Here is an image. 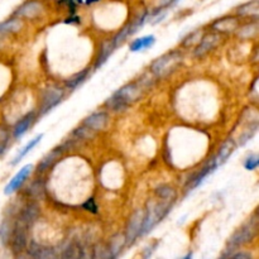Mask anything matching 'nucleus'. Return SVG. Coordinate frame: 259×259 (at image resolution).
<instances>
[{
    "mask_svg": "<svg viewBox=\"0 0 259 259\" xmlns=\"http://www.w3.org/2000/svg\"><path fill=\"white\" fill-rule=\"evenodd\" d=\"M144 86L142 82H131L119 89L113 96L105 101V106L113 111H123L142 95Z\"/></svg>",
    "mask_w": 259,
    "mask_h": 259,
    "instance_id": "1",
    "label": "nucleus"
},
{
    "mask_svg": "<svg viewBox=\"0 0 259 259\" xmlns=\"http://www.w3.org/2000/svg\"><path fill=\"white\" fill-rule=\"evenodd\" d=\"M181 61V52L180 51H171L169 53H166V55L161 56L156 61H153V63L151 65V72L156 77H164V76L174 72Z\"/></svg>",
    "mask_w": 259,
    "mask_h": 259,
    "instance_id": "2",
    "label": "nucleus"
},
{
    "mask_svg": "<svg viewBox=\"0 0 259 259\" xmlns=\"http://www.w3.org/2000/svg\"><path fill=\"white\" fill-rule=\"evenodd\" d=\"M65 98V90L61 88H47L40 96L39 108L37 110L38 116H43L50 113Z\"/></svg>",
    "mask_w": 259,
    "mask_h": 259,
    "instance_id": "3",
    "label": "nucleus"
},
{
    "mask_svg": "<svg viewBox=\"0 0 259 259\" xmlns=\"http://www.w3.org/2000/svg\"><path fill=\"white\" fill-rule=\"evenodd\" d=\"M257 217L254 215L249 222L245 223L240 229H238L234 233V235L230 239V245L232 247H238V245H242L250 242L255 237V233H257Z\"/></svg>",
    "mask_w": 259,
    "mask_h": 259,
    "instance_id": "4",
    "label": "nucleus"
},
{
    "mask_svg": "<svg viewBox=\"0 0 259 259\" xmlns=\"http://www.w3.org/2000/svg\"><path fill=\"white\" fill-rule=\"evenodd\" d=\"M40 215V207L37 204V201H29L25 202L24 205L20 209L19 214H18V220L20 224H23L24 227H30V225L34 224L38 220Z\"/></svg>",
    "mask_w": 259,
    "mask_h": 259,
    "instance_id": "5",
    "label": "nucleus"
},
{
    "mask_svg": "<svg viewBox=\"0 0 259 259\" xmlns=\"http://www.w3.org/2000/svg\"><path fill=\"white\" fill-rule=\"evenodd\" d=\"M217 169H218V167L214 162V157H212V158L210 159V161L207 162V163L205 164L201 169H199V171H197L196 174H195L194 176H192L191 179L187 181L186 187H185V191L186 192L194 191L196 187H199L200 185L205 181V179H206L207 176H210V175H211L212 172L217 171Z\"/></svg>",
    "mask_w": 259,
    "mask_h": 259,
    "instance_id": "6",
    "label": "nucleus"
},
{
    "mask_svg": "<svg viewBox=\"0 0 259 259\" xmlns=\"http://www.w3.org/2000/svg\"><path fill=\"white\" fill-rule=\"evenodd\" d=\"M32 171H33V164H25V166H23L22 168L17 172V175H14V177L10 180L9 184L5 186V190H4L5 195H12L14 194V192H17L18 190L25 184V181H27L28 177L30 176Z\"/></svg>",
    "mask_w": 259,
    "mask_h": 259,
    "instance_id": "7",
    "label": "nucleus"
},
{
    "mask_svg": "<svg viewBox=\"0 0 259 259\" xmlns=\"http://www.w3.org/2000/svg\"><path fill=\"white\" fill-rule=\"evenodd\" d=\"M43 5L40 2L37 0H29V2L24 3L20 5L17 10L14 12L13 17L19 18V19H33L42 14Z\"/></svg>",
    "mask_w": 259,
    "mask_h": 259,
    "instance_id": "8",
    "label": "nucleus"
},
{
    "mask_svg": "<svg viewBox=\"0 0 259 259\" xmlns=\"http://www.w3.org/2000/svg\"><path fill=\"white\" fill-rule=\"evenodd\" d=\"M220 40H222V37L217 32L210 33L207 35H202L200 42L195 46V57H202L206 53H209L210 51H212L217 46L220 45Z\"/></svg>",
    "mask_w": 259,
    "mask_h": 259,
    "instance_id": "9",
    "label": "nucleus"
},
{
    "mask_svg": "<svg viewBox=\"0 0 259 259\" xmlns=\"http://www.w3.org/2000/svg\"><path fill=\"white\" fill-rule=\"evenodd\" d=\"M27 227L17 222L13 227L12 237H10V247L14 250V253H20L27 247Z\"/></svg>",
    "mask_w": 259,
    "mask_h": 259,
    "instance_id": "10",
    "label": "nucleus"
},
{
    "mask_svg": "<svg viewBox=\"0 0 259 259\" xmlns=\"http://www.w3.org/2000/svg\"><path fill=\"white\" fill-rule=\"evenodd\" d=\"M37 118H38L37 111L32 110V111H28L27 114H24V115H23L20 119H18L12 129L13 138H15V139L22 138V137L27 133L28 129L33 125V123H34V120Z\"/></svg>",
    "mask_w": 259,
    "mask_h": 259,
    "instance_id": "11",
    "label": "nucleus"
},
{
    "mask_svg": "<svg viewBox=\"0 0 259 259\" xmlns=\"http://www.w3.org/2000/svg\"><path fill=\"white\" fill-rule=\"evenodd\" d=\"M143 219H144V211H142V210H137V211L133 214V217L131 218V220H129L128 227H126L125 243L131 244V243H133L134 240L137 239L138 235H141Z\"/></svg>",
    "mask_w": 259,
    "mask_h": 259,
    "instance_id": "12",
    "label": "nucleus"
},
{
    "mask_svg": "<svg viewBox=\"0 0 259 259\" xmlns=\"http://www.w3.org/2000/svg\"><path fill=\"white\" fill-rule=\"evenodd\" d=\"M109 123V114L106 111H95V113L90 114L89 116H86L85 120H83V125L86 128H89L93 132H99L103 131Z\"/></svg>",
    "mask_w": 259,
    "mask_h": 259,
    "instance_id": "13",
    "label": "nucleus"
},
{
    "mask_svg": "<svg viewBox=\"0 0 259 259\" xmlns=\"http://www.w3.org/2000/svg\"><path fill=\"white\" fill-rule=\"evenodd\" d=\"M211 28L214 32L219 33H232L239 28V19L235 17H224L220 19L215 20L211 24Z\"/></svg>",
    "mask_w": 259,
    "mask_h": 259,
    "instance_id": "14",
    "label": "nucleus"
},
{
    "mask_svg": "<svg viewBox=\"0 0 259 259\" xmlns=\"http://www.w3.org/2000/svg\"><path fill=\"white\" fill-rule=\"evenodd\" d=\"M235 148H237V143L234 142V139L229 138L227 139V141L223 143V146L220 147L219 152L217 153V156L214 157V162L215 164H217V167L219 168L220 166H223V164L225 163V162L229 159V157L232 156L233 152L235 151Z\"/></svg>",
    "mask_w": 259,
    "mask_h": 259,
    "instance_id": "15",
    "label": "nucleus"
},
{
    "mask_svg": "<svg viewBox=\"0 0 259 259\" xmlns=\"http://www.w3.org/2000/svg\"><path fill=\"white\" fill-rule=\"evenodd\" d=\"M63 149H65L63 147H58V148H55L53 151H51L50 153H48L47 156L39 162V164H38L37 167L38 174H45V172H47L48 169L52 168V167L56 164V162H57V159L61 157V154H62Z\"/></svg>",
    "mask_w": 259,
    "mask_h": 259,
    "instance_id": "16",
    "label": "nucleus"
},
{
    "mask_svg": "<svg viewBox=\"0 0 259 259\" xmlns=\"http://www.w3.org/2000/svg\"><path fill=\"white\" fill-rule=\"evenodd\" d=\"M28 252L33 259H58L56 253L51 248L43 247V245L37 244L34 242L30 243Z\"/></svg>",
    "mask_w": 259,
    "mask_h": 259,
    "instance_id": "17",
    "label": "nucleus"
},
{
    "mask_svg": "<svg viewBox=\"0 0 259 259\" xmlns=\"http://www.w3.org/2000/svg\"><path fill=\"white\" fill-rule=\"evenodd\" d=\"M22 28H23L22 19L15 17H12L10 19L0 23V42H2L3 38H4L7 34L18 32V30H20Z\"/></svg>",
    "mask_w": 259,
    "mask_h": 259,
    "instance_id": "18",
    "label": "nucleus"
},
{
    "mask_svg": "<svg viewBox=\"0 0 259 259\" xmlns=\"http://www.w3.org/2000/svg\"><path fill=\"white\" fill-rule=\"evenodd\" d=\"M154 43H156V38H154L153 34L144 35V37L136 38V39L131 43V46H129V50H131L132 52H141V51L149 50Z\"/></svg>",
    "mask_w": 259,
    "mask_h": 259,
    "instance_id": "19",
    "label": "nucleus"
},
{
    "mask_svg": "<svg viewBox=\"0 0 259 259\" xmlns=\"http://www.w3.org/2000/svg\"><path fill=\"white\" fill-rule=\"evenodd\" d=\"M115 50H116V48L114 47V45H113V42H111V39L110 40H105V42H104L103 45H101L100 50H99L98 58H96L95 65H94V67H95V68L101 67V66H103L104 63H105L106 61H108V58L110 57L111 53H113Z\"/></svg>",
    "mask_w": 259,
    "mask_h": 259,
    "instance_id": "20",
    "label": "nucleus"
},
{
    "mask_svg": "<svg viewBox=\"0 0 259 259\" xmlns=\"http://www.w3.org/2000/svg\"><path fill=\"white\" fill-rule=\"evenodd\" d=\"M45 182L42 181V179H35L34 181L29 185V187H28L27 191H25V195H28L29 199L33 200V201H37V200H40L45 196Z\"/></svg>",
    "mask_w": 259,
    "mask_h": 259,
    "instance_id": "21",
    "label": "nucleus"
},
{
    "mask_svg": "<svg viewBox=\"0 0 259 259\" xmlns=\"http://www.w3.org/2000/svg\"><path fill=\"white\" fill-rule=\"evenodd\" d=\"M237 13L240 17L254 18V19H257L259 15V2L258 0H252V2L245 3V4L238 7Z\"/></svg>",
    "mask_w": 259,
    "mask_h": 259,
    "instance_id": "22",
    "label": "nucleus"
},
{
    "mask_svg": "<svg viewBox=\"0 0 259 259\" xmlns=\"http://www.w3.org/2000/svg\"><path fill=\"white\" fill-rule=\"evenodd\" d=\"M90 73H91L90 68H86V70H82L81 72L71 76V77L66 81V88L71 91L76 90V89L80 88V86L82 85L86 80H88V77L90 76Z\"/></svg>",
    "mask_w": 259,
    "mask_h": 259,
    "instance_id": "23",
    "label": "nucleus"
},
{
    "mask_svg": "<svg viewBox=\"0 0 259 259\" xmlns=\"http://www.w3.org/2000/svg\"><path fill=\"white\" fill-rule=\"evenodd\" d=\"M42 138H43V134H38L37 137H34V138H33V139H30V141L28 142V143L25 144V146L23 147V148L20 149L19 152H18L17 156L14 157V159H13V161H12L13 166H15V164L19 163V162L22 161V159L24 158V157L27 156V154L29 153V152L32 151V149L34 148L35 146H37V144H39V142L42 141Z\"/></svg>",
    "mask_w": 259,
    "mask_h": 259,
    "instance_id": "24",
    "label": "nucleus"
},
{
    "mask_svg": "<svg viewBox=\"0 0 259 259\" xmlns=\"http://www.w3.org/2000/svg\"><path fill=\"white\" fill-rule=\"evenodd\" d=\"M156 196L159 200H166V201H175L176 199V191L168 185H162L156 189Z\"/></svg>",
    "mask_w": 259,
    "mask_h": 259,
    "instance_id": "25",
    "label": "nucleus"
},
{
    "mask_svg": "<svg viewBox=\"0 0 259 259\" xmlns=\"http://www.w3.org/2000/svg\"><path fill=\"white\" fill-rule=\"evenodd\" d=\"M62 259H83V252L78 244H70L62 253Z\"/></svg>",
    "mask_w": 259,
    "mask_h": 259,
    "instance_id": "26",
    "label": "nucleus"
},
{
    "mask_svg": "<svg viewBox=\"0 0 259 259\" xmlns=\"http://www.w3.org/2000/svg\"><path fill=\"white\" fill-rule=\"evenodd\" d=\"M13 227L14 225L10 223L9 219H5L4 222L0 225V240H2L3 244H8L10 240V237H12L13 233Z\"/></svg>",
    "mask_w": 259,
    "mask_h": 259,
    "instance_id": "27",
    "label": "nucleus"
},
{
    "mask_svg": "<svg viewBox=\"0 0 259 259\" xmlns=\"http://www.w3.org/2000/svg\"><path fill=\"white\" fill-rule=\"evenodd\" d=\"M10 139H12V133L8 129V126L0 125V156L5 153L10 143Z\"/></svg>",
    "mask_w": 259,
    "mask_h": 259,
    "instance_id": "28",
    "label": "nucleus"
},
{
    "mask_svg": "<svg viewBox=\"0 0 259 259\" xmlns=\"http://www.w3.org/2000/svg\"><path fill=\"white\" fill-rule=\"evenodd\" d=\"M94 133H95V132L90 131V129L86 128V126L82 124L81 126L76 128L75 131L71 133V136H72V138L76 139V141H85V139L93 138Z\"/></svg>",
    "mask_w": 259,
    "mask_h": 259,
    "instance_id": "29",
    "label": "nucleus"
},
{
    "mask_svg": "<svg viewBox=\"0 0 259 259\" xmlns=\"http://www.w3.org/2000/svg\"><path fill=\"white\" fill-rule=\"evenodd\" d=\"M202 35H204L202 34V30H194V32H191L189 35H186V37L182 39L181 45L184 46V47H194V46H196L197 43L200 42Z\"/></svg>",
    "mask_w": 259,
    "mask_h": 259,
    "instance_id": "30",
    "label": "nucleus"
},
{
    "mask_svg": "<svg viewBox=\"0 0 259 259\" xmlns=\"http://www.w3.org/2000/svg\"><path fill=\"white\" fill-rule=\"evenodd\" d=\"M257 22L254 23H250V24L245 25V27H243L242 29L238 30V35H239L240 38H252L254 37L255 34H257Z\"/></svg>",
    "mask_w": 259,
    "mask_h": 259,
    "instance_id": "31",
    "label": "nucleus"
},
{
    "mask_svg": "<svg viewBox=\"0 0 259 259\" xmlns=\"http://www.w3.org/2000/svg\"><path fill=\"white\" fill-rule=\"evenodd\" d=\"M259 166V156L257 153H252L244 159V168L247 171H255Z\"/></svg>",
    "mask_w": 259,
    "mask_h": 259,
    "instance_id": "32",
    "label": "nucleus"
},
{
    "mask_svg": "<svg viewBox=\"0 0 259 259\" xmlns=\"http://www.w3.org/2000/svg\"><path fill=\"white\" fill-rule=\"evenodd\" d=\"M82 207L85 210H88L89 212H93V214H96V212H98V205H96L94 199L85 200V202L82 204Z\"/></svg>",
    "mask_w": 259,
    "mask_h": 259,
    "instance_id": "33",
    "label": "nucleus"
},
{
    "mask_svg": "<svg viewBox=\"0 0 259 259\" xmlns=\"http://www.w3.org/2000/svg\"><path fill=\"white\" fill-rule=\"evenodd\" d=\"M230 259H253L252 254L247 252H239V253H235Z\"/></svg>",
    "mask_w": 259,
    "mask_h": 259,
    "instance_id": "34",
    "label": "nucleus"
},
{
    "mask_svg": "<svg viewBox=\"0 0 259 259\" xmlns=\"http://www.w3.org/2000/svg\"><path fill=\"white\" fill-rule=\"evenodd\" d=\"M172 2H174V0H159V9H161V8L167 7V5L171 4Z\"/></svg>",
    "mask_w": 259,
    "mask_h": 259,
    "instance_id": "35",
    "label": "nucleus"
},
{
    "mask_svg": "<svg viewBox=\"0 0 259 259\" xmlns=\"http://www.w3.org/2000/svg\"><path fill=\"white\" fill-rule=\"evenodd\" d=\"M192 257H191V254H189V255H186V257H185L184 259H191Z\"/></svg>",
    "mask_w": 259,
    "mask_h": 259,
    "instance_id": "36",
    "label": "nucleus"
},
{
    "mask_svg": "<svg viewBox=\"0 0 259 259\" xmlns=\"http://www.w3.org/2000/svg\"><path fill=\"white\" fill-rule=\"evenodd\" d=\"M20 259H23V258H20Z\"/></svg>",
    "mask_w": 259,
    "mask_h": 259,
    "instance_id": "37",
    "label": "nucleus"
}]
</instances>
